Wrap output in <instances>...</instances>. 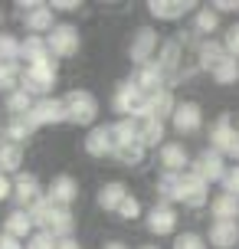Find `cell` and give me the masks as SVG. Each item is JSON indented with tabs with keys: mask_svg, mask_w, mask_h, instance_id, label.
Segmentation results:
<instances>
[{
	"mask_svg": "<svg viewBox=\"0 0 239 249\" xmlns=\"http://www.w3.org/2000/svg\"><path fill=\"white\" fill-rule=\"evenodd\" d=\"M30 216H33L36 230H46V233H52L56 239H69L72 230H76V216H72V210L56 207L50 197H43L36 207H30Z\"/></svg>",
	"mask_w": 239,
	"mask_h": 249,
	"instance_id": "obj_1",
	"label": "cell"
},
{
	"mask_svg": "<svg viewBox=\"0 0 239 249\" xmlns=\"http://www.w3.org/2000/svg\"><path fill=\"white\" fill-rule=\"evenodd\" d=\"M20 23H23L26 36H50L56 20H52V7L39 3V0H20Z\"/></svg>",
	"mask_w": 239,
	"mask_h": 249,
	"instance_id": "obj_2",
	"label": "cell"
},
{
	"mask_svg": "<svg viewBox=\"0 0 239 249\" xmlns=\"http://www.w3.org/2000/svg\"><path fill=\"white\" fill-rule=\"evenodd\" d=\"M59 79V69H56V59L43 62V66H23V79H20V89L30 92L33 99H50L52 86Z\"/></svg>",
	"mask_w": 239,
	"mask_h": 249,
	"instance_id": "obj_3",
	"label": "cell"
},
{
	"mask_svg": "<svg viewBox=\"0 0 239 249\" xmlns=\"http://www.w3.org/2000/svg\"><path fill=\"white\" fill-rule=\"evenodd\" d=\"M66 112H69V122L82 124V128H95V118H99V99L88 92V89H72L63 95Z\"/></svg>",
	"mask_w": 239,
	"mask_h": 249,
	"instance_id": "obj_4",
	"label": "cell"
},
{
	"mask_svg": "<svg viewBox=\"0 0 239 249\" xmlns=\"http://www.w3.org/2000/svg\"><path fill=\"white\" fill-rule=\"evenodd\" d=\"M26 122H30V128H33V131H36V128H50V124L69 122L66 102L56 99V95H50V99H36V105L30 108V115H26Z\"/></svg>",
	"mask_w": 239,
	"mask_h": 249,
	"instance_id": "obj_5",
	"label": "cell"
},
{
	"mask_svg": "<svg viewBox=\"0 0 239 249\" xmlns=\"http://www.w3.org/2000/svg\"><path fill=\"white\" fill-rule=\"evenodd\" d=\"M46 43H50L52 59H72L79 53V46H82V36H79V30L72 23H56L52 33L46 36Z\"/></svg>",
	"mask_w": 239,
	"mask_h": 249,
	"instance_id": "obj_6",
	"label": "cell"
},
{
	"mask_svg": "<svg viewBox=\"0 0 239 249\" xmlns=\"http://www.w3.org/2000/svg\"><path fill=\"white\" fill-rule=\"evenodd\" d=\"M144 102H148V95L141 89H135L131 82H121L112 95V108L118 112V118H141L144 115Z\"/></svg>",
	"mask_w": 239,
	"mask_h": 249,
	"instance_id": "obj_7",
	"label": "cell"
},
{
	"mask_svg": "<svg viewBox=\"0 0 239 249\" xmlns=\"http://www.w3.org/2000/svg\"><path fill=\"white\" fill-rule=\"evenodd\" d=\"M157 50H161L157 33H154L151 26H141V30H135V33H131V43H128V59L135 62V66H144V62H154Z\"/></svg>",
	"mask_w": 239,
	"mask_h": 249,
	"instance_id": "obj_8",
	"label": "cell"
},
{
	"mask_svg": "<svg viewBox=\"0 0 239 249\" xmlns=\"http://www.w3.org/2000/svg\"><path fill=\"white\" fill-rule=\"evenodd\" d=\"M210 148L220 151L223 158H239V131L233 128L229 115H220L210 128Z\"/></svg>",
	"mask_w": 239,
	"mask_h": 249,
	"instance_id": "obj_9",
	"label": "cell"
},
{
	"mask_svg": "<svg viewBox=\"0 0 239 249\" xmlns=\"http://www.w3.org/2000/svg\"><path fill=\"white\" fill-rule=\"evenodd\" d=\"M226 158L220 154V151H213V148H206V151H200L197 158H193V164H190V174H197L200 180H206V184H213V180H220L223 184V177H226Z\"/></svg>",
	"mask_w": 239,
	"mask_h": 249,
	"instance_id": "obj_10",
	"label": "cell"
},
{
	"mask_svg": "<svg viewBox=\"0 0 239 249\" xmlns=\"http://www.w3.org/2000/svg\"><path fill=\"white\" fill-rule=\"evenodd\" d=\"M43 197H46V194H43L36 174H23V171H20V174L13 177V200H17V207H20V210L36 207Z\"/></svg>",
	"mask_w": 239,
	"mask_h": 249,
	"instance_id": "obj_11",
	"label": "cell"
},
{
	"mask_svg": "<svg viewBox=\"0 0 239 249\" xmlns=\"http://www.w3.org/2000/svg\"><path fill=\"white\" fill-rule=\"evenodd\" d=\"M135 89H141L144 95H154V92H164L167 89V79H164L161 66H157V59L154 62H144V66H135V72H131V79H128Z\"/></svg>",
	"mask_w": 239,
	"mask_h": 249,
	"instance_id": "obj_12",
	"label": "cell"
},
{
	"mask_svg": "<svg viewBox=\"0 0 239 249\" xmlns=\"http://www.w3.org/2000/svg\"><path fill=\"white\" fill-rule=\"evenodd\" d=\"M171 124H174L177 135H197V131L203 128V112H200V105H197V102H177Z\"/></svg>",
	"mask_w": 239,
	"mask_h": 249,
	"instance_id": "obj_13",
	"label": "cell"
},
{
	"mask_svg": "<svg viewBox=\"0 0 239 249\" xmlns=\"http://www.w3.org/2000/svg\"><path fill=\"white\" fill-rule=\"evenodd\" d=\"M206 200H210V184L187 171V174L180 177V194H177V203H184V207H193V210H197V207H203Z\"/></svg>",
	"mask_w": 239,
	"mask_h": 249,
	"instance_id": "obj_14",
	"label": "cell"
},
{
	"mask_svg": "<svg viewBox=\"0 0 239 249\" xmlns=\"http://www.w3.org/2000/svg\"><path fill=\"white\" fill-rule=\"evenodd\" d=\"M144 223H148L151 236H171L177 230V210L171 203H154L148 210V216H144Z\"/></svg>",
	"mask_w": 239,
	"mask_h": 249,
	"instance_id": "obj_15",
	"label": "cell"
},
{
	"mask_svg": "<svg viewBox=\"0 0 239 249\" xmlns=\"http://www.w3.org/2000/svg\"><path fill=\"white\" fill-rule=\"evenodd\" d=\"M180 59H184V50H180V39H167L157 50V66H161L164 79H167V89L180 79Z\"/></svg>",
	"mask_w": 239,
	"mask_h": 249,
	"instance_id": "obj_16",
	"label": "cell"
},
{
	"mask_svg": "<svg viewBox=\"0 0 239 249\" xmlns=\"http://www.w3.org/2000/svg\"><path fill=\"white\" fill-rule=\"evenodd\" d=\"M85 154H88V158H112V154H115V131H112V124H95V128H88Z\"/></svg>",
	"mask_w": 239,
	"mask_h": 249,
	"instance_id": "obj_17",
	"label": "cell"
},
{
	"mask_svg": "<svg viewBox=\"0 0 239 249\" xmlns=\"http://www.w3.org/2000/svg\"><path fill=\"white\" fill-rule=\"evenodd\" d=\"M46 197L56 203V207H72L76 203V197H79V184H76V177L72 174H56L50 180V187H46Z\"/></svg>",
	"mask_w": 239,
	"mask_h": 249,
	"instance_id": "obj_18",
	"label": "cell"
},
{
	"mask_svg": "<svg viewBox=\"0 0 239 249\" xmlns=\"http://www.w3.org/2000/svg\"><path fill=\"white\" fill-rule=\"evenodd\" d=\"M193 7H197L193 0H151V3H148V10H151L154 20H167V23L184 20Z\"/></svg>",
	"mask_w": 239,
	"mask_h": 249,
	"instance_id": "obj_19",
	"label": "cell"
},
{
	"mask_svg": "<svg viewBox=\"0 0 239 249\" xmlns=\"http://www.w3.org/2000/svg\"><path fill=\"white\" fill-rule=\"evenodd\" d=\"M157 158H161V167L164 171H171V174H187V164H190V154L184 144H177V141H164L161 151H157Z\"/></svg>",
	"mask_w": 239,
	"mask_h": 249,
	"instance_id": "obj_20",
	"label": "cell"
},
{
	"mask_svg": "<svg viewBox=\"0 0 239 249\" xmlns=\"http://www.w3.org/2000/svg\"><path fill=\"white\" fill-rule=\"evenodd\" d=\"M206 239H210V246H216V249H233L239 243V223L236 220H213Z\"/></svg>",
	"mask_w": 239,
	"mask_h": 249,
	"instance_id": "obj_21",
	"label": "cell"
},
{
	"mask_svg": "<svg viewBox=\"0 0 239 249\" xmlns=\"http://www.w3.org/2000/svg\"><path fill=\"white\" fill-rule=\"evenodd\" d=\"M174 108H177V102H174V95H171V89H164V92L148 95V102H144V115H141V118L167 122V118H174Z\"/></svg>",
	"mask_w": 239,
	"mask_h": 249,
	"instance_id": "obj_22",
	"label": "cell"
},
{
	"mask_svg": "<svg viewBox=\"0 0 239 249\" xmlns=\"http://www.w3.org/2000/svg\"><path fill=\"white\" fill-rule=\"evenodd\" d=\"M3 233L13 239H30L33 233H36V223H33V216H30V210H10L7 213V220H3Z\"/></svg>",
	"mask_w": 239,
	"mask_h": 249,
	"instance_id": "obj_23",
	"label": "cell"
},
{
	"mask_svg": "<svg viewBox=\"0 0 239 249\" xmlns=\"http://www.w3.org/2000/svg\"><path fill=\"white\" fill-rule=\"evenodd\" d=\"M125 197H128V187L121 184V180H108V184L99 187L95 203H99V210H105V213H118V207L125 203Z\"/></svg>",
	"mask_w": 239,
	"mask_h": 249,
	"instance_id": "obj_24",
	"label": "cell"
},
{
	"mask_svg": "<svg viewBox=\"0 0 239 249\" xmlns=\"http://www.w3.org/2000/svg\"><path fill=\"white\" fill-rule=\"evenodd\" d=\"M20 164H23V144L0 138V174H20Z\"/></svg>",
	"mask_w": 239,
	"mask_h": 249,
	"instance_id": "obj_25",
	"label": "cell"
},
{
	"mask_svg": "<svg viewBox=\"0 0 239 249\" xmlns=\"http://www.w3.org/2000/svg\"><path fill=\"white\" fill-rule=\"evenodd\" d=\"M26 66H43V62H52V53H50V43L46 36H26L23 39V56Z\"/></svg>",
	"mask_w": 239,
	"mask_h": 249,
	"instance_id": "obj_26",
	"label": "cell"
},
{
	"mask_svg": "<svg viewBox=\"0 0 239 249\" xmlns=\"http://www.w3.org/2000/svg\"><path fill=\"white\" fill-rule=\"evenodd\" d=\"M226 56V46L223 43H216V39H203L200 46H197V66H200L203 72H213L216 62Z\"/></svg>",
	"mask_w": 239,
	"mask_h": 249,
	"instance_id": "obj_27",
	"label": "cell"
},
{
	"mask_svg": "<svg viewBox=\"0 0 239 249\" xmlns=\"http://www.w3.org/2000/svg\"><path fill=\"white\" fill-rule=\"evenodd\" d=\"M138 138L144 148H161L164 144V122H157V118H138Z\"/></svg>",
	"mask_w": 239,
	"mask_h": 249,
	"instance_id": "obj_28",
	"label": "cell"
},
{
	"mask_svg": "<svg viewBox=\"0 0 239 249\" xmlns=\"http://www.w3.org/2000/svg\"><path fill=\"white\" fill-rule=\"evenodd\" d=\"M210 213H213V220H236L239 216V197H233V194H216L213 200H210Z\"/></svg>",
	"mask_w": 239,
	"mask_h": 249,
	"instance_id": "obj_29",
	"label": "cell"
},
{
	"mask_svg": "<svg viewBox=\"0 0 239 249\" xmlns=\"http://www.w3.org/2000/svg\"><path fill=\"white\" fill-rule=\"evenodd\" d=\"M210 75H213L216 86H236V82H239V59H233V56L226 53L223 59L216 62V69Z\"/></svg>",
	"mask_w": 239,
	"mask_h": 249,
	"instance_id": "obj_30",
	"label": "cell"
},
{
	"mask_svg": "<svg viewBox=\"0 0 239 249\" xmlns=\"http://www.w3.org/2000/svg\"><path fill=\"white\" fill-rule=\"evenodd\" d=\"M180 177H184V174H171V171H164V174L157 177L154 190H157L161 203H171V207L177 203V194H180Z\"/></svg>",
	"mask_w": 239,
	"mask_h": 249,
	"instance_id": "obj_31",
	"label": "cell"
},
{
	"mask_svg": "<svg viewBox=\"0 0 239 249\" xmlns=\"http://www.w3.org/2000/svg\"><path fill=\"white\" fill-rule=\"evenodd\" d=\"M3 105H7L10 118H26V115H30V108L36 105V99H33L30 92H23V89H17V92H10V95L3 99Z\"/></svg>",
	"mask_w": 239,
	"mask_h": 249,
	"instance_id": "obj_32",
	"label": "cell"
},
{
	"mask_svg": "<svg viewBox=\"0 0 239 249\" xmlns=\"http://www.w3.org/2000/svg\"><path fill=\"white\" fill-rule=\"evenodd\" d=\"M144 144H141V141H128V144H115V161L118 164H125V167H138L141 161H144Z\"/></svg>",
	"mask_w": 239,
	"mask_h": 249,
	"instance_id": "obj_33",
	"label": "cell"
},
{
	"mask_svg": "<svg viewBox=\"0 0 239 249\" xmlns=\"http://www.w3.org/2000/svg\"><path fill=\"white\" fill-rule=\"evenodd\" d=\"M20 79H23V66L20 62H0V92L10 95L20 89Z\"/></svg>",
	"mask_w": 239,
	"mask_h": 249,
	"instance_id": "obj_34",
	"label": "cell"
},
{
	"mask_svg": "<svg viewBox=\"0 0 239 249\" xmlns=\"http://www.w3.org/2000/svg\"><path fill=\"white\" fill-rule=\"evenodd\" d=\"M23 56V39H17L13 33H0V62H20Z\"/></svg>",
	"mask_w": 239,
	"mask_h": 249,
	"instance_id": "obj_35",
	"label": "cell"
},
{
	"mask_svg": "<svg viewBox=\"0 0 239 249\" xmlns=\"http://www.w3.org/2000/svg\"><path fill=\"white\" fill-rule=\"evenodd\" d=\"M30 135H33V128H30V122H26V118H7V124H3V135H0V138L23 144Z\"/></svg>",
	"mask_w": 239,
	"mask_h": 249,
	"instance_id": "obj_36",
	"label": "cell"
},
{
	"mask_svg": "<svg viewBox=\"0 0 239 249\" xmlns=\"http://www.w3.org/2000/svg\"><path fill=\"white\" fill-rule=\"evenodd\" d=\"M216 26H220V13L213 7H200L193 17V30L197 33H216Z\"/></svg>",
	"mask_w": 239,
	"mask_h": 249,
	"instance_id": "obj_37",
	"label": "cell"
},
{
	"mask_svg": "<svg viewBox=\"0 0 239 249\" xmlns=\"http://www.w3.org/2000/svg\"><path fill=\"white\" fill-rule=\"evenodd\" d=\"M56 243H59V239L52 236V233H46V230H36L33 236L26 239V249H56Z\"/></svg>",
	"mask_w": 239,
	"mask_h": 249,
	"instance_id": "obj_38",
	"label": "cell"
},
{
	"mask_svg": "<svg viewBox=\"0 0 239 249\" xmlns=\"http://www.w3.org/2000/svg\"><path fill=\"white\" fill-rule=\"evenodd\" d=\"M115 216H118V220H138V216H141V200L128 194L125 203L118 207V213H115Z\"/></svg>",
	"mask_w": 239,
	"mask_h": 249,
	"instance_id": "obj_39",
	"label": "cell"
},
{
	"mask_svg": "<svg viewBox=\"0 0 239 249\" xmlns=\"http://www.w3.org/2000/svg\"><path fill=\"white\" fill-rule=\"evenodd\" d=\"M174 249H206V239L200 233H180L174 239Z\"/></svg>",
	"mask_w": 239,
	"mask_h": 249,
	"instance_id": "obj_40",
	"label": "cell"
},
{
	"mask_svg": "<svg viewBox=\"0 0 239 249\" xmlns=\"http://www.w3.org/2000/svg\"><path fill=\"white\" fill-rule=\"evenodd\" d=\"M223 46H226V53L233 56V59H239V23H233L226 30V36H223Z\"/></svg>",
	"mask_w": 239,
	"mask_h": 249,
	"instance_id": "obj_41",
	"label": "cell"
},
{
	"mask_svg": "<svg viewBox=\"0 0 239 249\" xmlns=\"http://www.w3.org/2000/svg\"><path fill=\"white\" fill-rule=\"evenodd\" d=\"M223 190L233 194V197H239V164H233V167L226 171V177H223Z\"/></svg>",
	"mask_w": 239,
	"mask_h": 249,
	"instance_id": "obj_42",
	"label": "cell"
},
{
	"mask_svg": "<svg viewBox=\"0 0 239 249\" xmlns=\"http://www.w3.org/2000/svg\"><path fill=\"white\" fill-rule=\"evenodd\" d=\"M50 7H52V13H56V10H59V13H72V10H79L82 3H79V0H52Z\"/></svg>",
	"mask_w": 239,
	"mask_h": 249,
	"instance_id": "obj_43",
	"label": "cell"
},
{
	"mask_svg": "<svg viewBox=\"0 0 239 249\" xmlns=\"http://www.w3.org/2000/svg\"><path fill=\"white\" fill-rule=\"evenodd\" d=\"M216 13H233V10H239V0H216V3H210Z\"/></svg>",
	"mask_w": 239,
	"mask_h": 249,
	"instance_id": "obj_44",
	"label": "cell"
},
{
	"mask_svg": "<svg viewBox=\"0 0 239 249\" xmlns=\"http://www.w3.org/2000/svg\"><path fill=\"white\" fill-rule=\"evenodd\" d=\"M13 197V180L7 174H0V203H3V200H10Z\"/></svg>",
	"mask_w": 239,
	"mask_h": 249,
	"instance_id": "obj_45",
	"label": "cell"
},
{
	"mask_svg": "<svg viewBox=\"0 0 239 249\" xmlns=\"http://www.w3.org/2000/svg\"><path fill=\"white\" fill-rule=\"evenodd\" d=\"M0 249H23V243H20V239H13V236H7V233H3V236H0Z\"/></svg>",
	"mask_w": 239,
	"mask_h": 249,
	"instance_id": "obj_46",
	"label": "cell"
},
{
	"mask_svg": "<svg viewBox=\"0 0 239 249\" xmlns=\"http://www.w3.org/2000/svg\"><path fill=\"white\" fill-rule=\"evenodd\" d=\"M56 249H82V243H79L76 236H69V239H59V243H56Z\"/></svg>",
	"mask_w": 239,
	"mask_h": 249,
	"instance_id": "obj_47",
	"label": "cell"
},
{
	"mask_svg": "<svg viewBox=\"0 0 239 249\" xmlns=\"http://www.w3.org/2000/svg\"><path fill=\"white\" fill-rule=\"evenodd\" d=\"M102 249H128V246H125V243H121V239H112V243H105V246H102Z\"/></svg>",
	"mask_w": 239,
	"mask_h": 249,
	"instance_id": "obj_48",
	"label": "cell"
},
{
	"mask_svg": "<svg viewBox=\"0 0 239 249\" xmlns=\"http://www.w3.org/2000/svg\"><path fill=\"white\" fill-rule=\"evenodd\" d=\"M141 249H161V246H154V243H148V246H141Z\"/></svg>",
	"mask_w": 239,
	"mask_h": 249,
	"instance_id": "obj_49",
	"label": "cell"
},
{
	"mask_svg": "<svg viewBox=\"0 0 239 249\" xmlns=\"http://www.w3.org/2000/svg\"><path fill=\"white\" fill-rule=\"evenodd\" d=\"M0 23H3V10H0Z\"/></svg>",
	"mask_w": 239,
	"mask_h": 249,
	"instance_id": "obj_50",
	"label": "cell"
},
{
	"mask_svg": "<svg viewBox=\"0 0 239 249\" xmlns=\"http://www.w3.org/2000/svg\"><path fill=\"white\" fill-rule=\"evenodd\" d=\"M0 236H3V233H0Z\"/></svg>",
	"mask_w": 239,
	"mask_h": 249,
	"instance_id": "obj_51",
	"label": "cell"
},
{
	"mask_svg": "<svg viewBox=\"0 0 239 249\" xmlns=\"http://www.w3.org/2000/svg\"><path fill=\"white\" fill-rule=\"evenodd\" d=\"M236 161H239V158H236Z\"/></svg>",
	"mask_w": 239,
	"mask_h": 249,
	"instance_id": "obj_52",
	"label": "cell"
}]
</instances>
